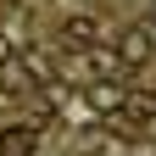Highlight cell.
Wrapping results in <instances>:
<instances>
[{
    "mask_svg": "<svg viewBox=\"0 0 156 156\" xmlns=\"http://www.w3.org/2000/svg\"><path fill=\"white\" fill-rule=\"evenodd\" d=\"M151 28H128L123 34V45H117V67H145L151 62Z\"/></svg>",
    "mask_w": 156,
    "mask_h": 156,
    "instance_id": "obj_1",
    "label": "cell"
},
{
    "mask_svg": "<svg viewBox=\"0 0 156 156\" xmlns=\"http://www.w3.org/2000/svg\"><path fill=\"white\" fill-rule=\"evenodd\" d=\"M62 39L73 50H95V39H101V23H95V17H67L62 23Z\"/></svg>",
    "mask_w": 156,
    "mask_h": 156,
    "instance_id": "obj_3",
    "label": "cell"
},
{
    "mask_svg": "<svg viewBox=\"0 0 156 156\" xmlns=\"http://www.w3.org/2000/svg\"><path fill=\"white\" fill-rule=\"evenodd\" d=\"M39 151V134L28 123H11V128H0V156H34Z\"/></svg>",
    "mask_w": 156,
    "mask_h": 156,
    "instance_id": "obj_2",
    "label": "cell"
},
{
    "mask_svg": "<svg viewBox=\"0 0 156 156\" xmlns=\"http://www.w3.org/2000/svg\"><path fill=\"white\" fill-rule=\"evenodd\" d=\"M6 62H11V39L0 34V67H6Z\"/></svg>",
    "mask_w": 156,
    "mask_h": 156,
    "instance_id": "obj_6",
    "label": "cell"
},
{
    "mask_svg": "<svg viewBox=\"0 0 156 156\" xmlns=\"http://www.w3.org/2000/svg\"><path fill=\"white\" fill-rule=\"evenodd\" d=\"M23 62H28V73H34V78H50V56H39V50H28Z\"/></svg>",
    "mask_w": 156,
    "mask_h": 156,
    "instance_id": "obj_5",
    "label": "cell"
},
{
    "mask_svg": "<svg viewBox=\"0 0 156 156\" xmlns=\"http://www.w3.org/2000/svg\"><path fill=\"white\" fill-rule=\"evenodd\" d=\"M123 101H128V95L117 84H89V106L95 112H123Z\"/></svg>",
    "mask_w": 156,
    "mask_h": 156,
    "instance_id": "obj_4",
    "label": "cell"
}]
</instances>
